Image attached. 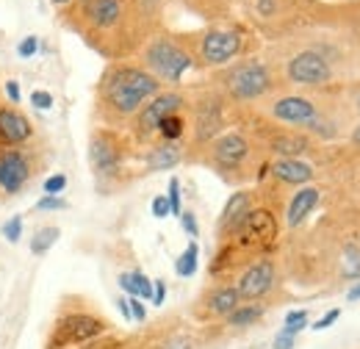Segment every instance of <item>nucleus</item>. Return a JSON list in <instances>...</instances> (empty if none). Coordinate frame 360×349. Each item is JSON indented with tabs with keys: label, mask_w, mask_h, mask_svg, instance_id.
Wrapping results in <instances>:
<instances>
[{
	"label": "nucleus",
	"mask_w": 360,
	"mask_h": 349,
	"mask_svg": "<svg viewBox=\"0 0 360 349\" xmlns=\"http://www.w3.org/2000/svg\"><path fill=\"white\" fill-rule=\"evenodd\" d=\"M274 349H294V336L277 333V338H274Z\"/></svg>",
	"instance_id": "nucleus-43"
},
{
	"label": "nucleus",
	"mask_w": 360,
	"mask_h": 349,
	"mask_svg": "<svg viewBox=\"0 0 360 349\" xmlns=\"http://www.w3.org/2000/svg\"><path fill=\"white\" fill-rule=\"evenodd\" d=\"M164 297H167V283L155 280L153 283V305H164Z\"/></svg>",
	"instance_id": "nucleus-40"
},
{
	"label": "nucleus",
	"mask_w": 360,
	"mask_h": 349,
	"mask_svg": "<svg viewBox=\"0 0 360 349\" xmlns=\"http://www.w3.org/2000/svg\"><path fill=\"white\" fill-rule=\"evenodd\" d=\"M338 316H341V310H338V307L327 310V313H324V316H321V319H319V322L314 324V330H327L330 324H335V322H338Z\"/></svg>",
	"instance_id": "nucleus-38"
},
{
	"label": "nucleus",
	"mask_w": 360,
	"mask_h": 349,
	"mask_svg": "<svg viewBox=\"0 0 360 349\" xmlns=\"http://www.w3.org/2000/svg\"><path fill=\"white\" fill-rule=\"evenodd\" d=\"M31 136H34V128L22 111H17L14 106L0 108V144L20 147V144L31 141Z\"/></svg>",
	"instance_id": "nucleus-13"
},
{
	"label": "nucleus",
	"mask_w": 360,
	"mask_h": 349,
	"mask_svg": "<svg viewBox=\"0 0 360 349\" xmlns=\"http://www.w3.org/2000/svg\"><path fill=\"white\" fill-rule=\"evenodd\" d=\"M308 327V310H291L288 316H285V324H283V330L280 333H285V336H294L297 338V333H302Z\"/></svg>",
	"instance_id": "nucleus-28"
},
{
	"label": "nucleus",
	"mask_w": 360,
	"mask_h": 349,
	"mask_svg": "<svg viewBox=\"0 0 360 349\" xmlns=\"http://www.w3.org/2000/svg\"><path fill=\"white\" fill-rule=\"evenodd\" d=\"M271 150L280 158H297V156L308 153V139L297 136V133H280V136L271 139Z\"/></svg>",
	"instance_id": "nucleus-21"
},
{
	"label": "nucleus",
	"mask_w": 360,
	"mask_h": 349,
	"mask_svg": "<svg viewBox=\"0 0 360 349\" xmlns=\"http://www.w3.org/2000/svg\"><path fill=\"white\" fill-rule=\"evenodd\" d=\"M158 78L141 67H111L100 87L103 106L117 117H131L158 94Z\"/></svg>",
	"instance_id": "nucleus-1"
},
{
	"label": "nucleus",
	"mask_w": 360,
	"mask_h": 349,
	"mask_svg": "<svg viewBox=\"0 0 360 349\" xmlns=\"http://www.w3.org/2000/svg\"><path fill=\"white\" fill-rule=\"evenodd\" d=\"M31 177V164L22 150L6 147L0 150V189L6 194H17Z\"/></svg>",
	"instance_id": "nucleus-7"
},
{
	"label": "nucleus",
	"mask_w": 360,
	"mask_h": 349,
	"mask_svg": "<svg viewBox=\"0 0 360 349\" xmlns=\"http://www.w3.org/2000/svg\"><path fill=\"white\" fill-rule=\"evenodd\" d=\"M153 217H155V219H167V217H169V203H167V197H164V194L153 200Z\"/></svg>",
	"instance_id": "nucleus-39"
},
{
	"label": "nucleus",
	"mask_w": 360,
	"mask_h": 349,
	"mask_svg": "<svg viewBox=\"0 0 360 349\" xmlns=\"http://www.w3.org/2000/svg\"><path fill=\"white\" fill-rule=\"evenodd\" d=\"M288 78L294 84H300V87H321V84H327L333 78V70L319 53L302 50L300 56H294L288 61Z\"/></svg>",
	"instance_id": "nucleus-5"
},
{
	"label": "nucleus",
	"mask_w": 360,
	"mask_h": 349,
	"mask_svg": "<svg viewBox=\"0 0 360 349\" xmlns=\"http://www.w3.org/2000/svg\"><path fill=\"white\" fill-rule=\"evenodd\" d=\"M200 53H202L205 64H214V67L227 64L230 58H236L241 53V37L236 31H222V28L219 31H208L205 39H202Z\"/></svg>",
	"instance_id": "nucleus-9"
},
{
	"label": "nucleus",
	"mask_w": 360,
	"mask_h": 349,
	"mask_svg": "<svg viewBox=\"0 0 360 349\" xmlns=\"http://www.w3.org/2000/svg\"><path fill=\"white\" fill-rule=\"evenodd\" d=\"M180 106H183V97H180L178 91H167V94H155L141 111H139V120H136V133L141 136V139H147V136H153V133H158V125H161V120L164 117H169V114H178Z\"/></svg>",
	"instance_id": "nucleus-6"
},
{
	"label": "nucleus",
	"mask_w": 360,
	"mask_h": 349,
	"mask_svg": "<svg viewBox=\"0 0 360 349\" xmlns=\"http://www.w3.org/2000/svg\"><path fill=\"white\" fill-rule=\"evenodd\" d=\"M3 239L11 241V244H17L22 239V217H11L3 224Z\"/></svg>",
	"instance_id": "nucleus-30"
},
{
	"label": "nucleus",
	"mask_w": 360,
	"mask_h": 349,
	"mask_svg": "<svg viewBox=\"0 0 360 349\" xmlns=\"http://www.w3.org/2000/svg\"><path fill=\"white\" fill-rule=\"evenodd\" d=\"M125 3L122 0H86L84 3V14L94 28H111L120 23Z\"/></svg>",
	"instance_id": "nucleus-15"
},
{
	"label": "nucleus",
	"mask_w": 360,
	"mask_h": 349,
	"mask_svg": "<svg viewBox=\"0 0 360 349\" xmlns=\"http://www.w3.org/2000/svg\"><path fill=\"white\" fill-rule=\"evenodd\" d=\"M344 277H360V250L352 244L344 250Z\"/></svg>",
	"instance_id": "nucleus-29"
},
{
	"label": "nucleus",
	"mask_w": 360,
	"mask_h": 349,
	"mask_svg": "<svg viewBox=\"0 0 360 349\" xmlns=\"http://www.w3.org/2000/svg\"><path fill=\"white\" fill-rule=\"evenodd\" d=\"M108 330V324L91 313H67L61 316L47 338V349H70L81 347L86 341H94L97 336H103Z\"/></svg>",
	"instance_id": "nucleus-2"
},
{
	"label": "nucleus",
	"mask_w": 360,
	"mask_h": 349,
	"mask_svg": "<svg viewBox=\"0 0 360 349\" xmlns=\"http://www.w3.org/2000/svg\"><path fill=\"white\" fill-rule=\"evenodd\" d=\"M347 297H349V303H358V300H360V283H358V286H352V291H349Z\"/></svg>",
	"instance_id": "nucleus-45"
},
{
	"label": "nucleus",
	"mask_w": 360,
	"mask_h": 349,
	"mask_svg": "<svg viewBox=\"0 0 360 349\" xmlns=\"http://www.w3.org/2000/svg\"><path fill=\"white\" fill-rule=\"evenodd\" d=\"M180 224H183V230H186L191 239L200 236V224H197V217H194L191 211H183V214H180Z\"/></svg>",
	"instance_id": "nucleus-35"
},
{
	"label": "nucleus",
	"mask_w": 360,
	"mask_h": 349,
	"mask_svg": "<svg viewBox=\"0 0 360 349\" xmlns=\"http://www.w3.org/2000/svg\"><path fill=\"white\" fill-rule=\"evenodd\" d=\"M186 131V122H183V117L178 114H169V117H164L161 120V125H158V133L167 139V141H178L180 136Z\"/></svg>",
	"instance_id": "nucleus-27"
},
{
	"label": "nucleus",
	"mask_w": 360,
	"mask_h": 349,
	"mask_svg": "<svg viewBox=\"0 0 360 349\" xmlns=\"http://www.w3.org/2000/svg\"><path fill=\"white\" fill-rule=\"evenodd\" d=\"M271 114L288 125H311L316 120V106L308 97H280L271 106Z\"/></svg>",
	"instance_id": "nucleus-14"
},
{
	"label": "nucleus",
	"mask_w": 360,
	"mask_h": 349,
	"mask_svg": "<svg viewBox=\"0 0 360 349\" xmlns=\"http://www.w3.org/2000/svg\"><path fill=\"white\" fill-rule=\"evenodd\" d=\"M205 313L208 316H230L236 307L241 305V297L236 291V286H219L205 297Z\"/></svg>",
	"instance_id": "nucleus-19"
},
{
	"label": "nucleus",
	"mask_w": 360,
	"mask_h": 349,
	"mask_svg": "<svg viewBox=\"0 0 360 349\" xmlns=\"http://www.w3.org/2000/svg\"><path fill=\"white\" fill-rule=\"evenodd\" d=\"M120 158H122V150H120V141L117 136L111 133H94L89 144V161L97 174H111L120 167Z\"/></svg>",
	"instance_id": "nucleus-12"
},
{
	"label": "nucleus",
	"mask_w": 360,
	"mask_h": 349,
	"mask_svg": "<svg viewBox=\"0 0 360 349\" xmlns=\"http://www.w3.org/2000/svg\"><path fill=\"white\" fill-rule=\"evenodd\" d=\"M250 203H252V197H250V191H236V194H230V200L225 203V208H222V217H219V233L227 236V233H236V227L244 222V217L250 214Z\"/></svg>",
	"instance_id": "nucleus-16"
},
{
	"label": "nucleus",
	"mask_w": 360,
	"mask_h": 349,
	"mask_svg": "<svg viewBox=\"0 0 360 349\" xmlns=\"http://www.w3.org/2000/svg\"><path fill=\"white\" fill-rule=\"evenodd\" d=\"M128 305H131L134 322H144V319H147V307H144V303H141L139 297H128Z\"/></svg>",
	"instance_id": "nucleus-37"
},
{
	"label": "nucleus",
	"mask_w": 360,
	"mask_h": 349,
	"mask_svg": "<svg viewBox=\"0 0 360 349\" xmlns=\"http://www.w3.org/2000/svg\"><path fill=\"white\" fill-rule=\"evenodd\" d=\"M238 244L241 247H252V244H271L277 239V222L269 211H250L244 222L236 227Z\"/></svg>",
	"instance_id": "nucleus-8"
},
{
	"label": "nucleus",
	"mask_w": 360,
	"mask_h": 349,
	"mask_svg": "<svg viewBox=\"0 0 360 349\" xmlns=\"http://www.w3.org/2000/svg\"><path fill=\"white\" fill-rule=\"evenodd\" d=\"M271 286H274V263H271L269 258H264V261L252 263V266L238 277L236 291H238L241 300H261V297L269 294Z\"/></svg>",
	"instance_id": "nucleus-10"
},
{
	"label": "nucleus",
	"mask_w": 360,
	"mask_h": 349,
	"mask_svg": "<svg viewBox=\"0 0 360 349\" xmlns=\"http://www.w3.org/2000/svg\"><path fill=\"white\" fill-rule=\"evenodd\" d=\"M222 128V111L217 103H202L197 108V139L208 141L214 133H219Z\"/></svg>",
	"instance_id": "nucleus-20"
},
{
	"label": "nucleus",
	"mask_w": 360,
	"mask_h": 349,
	"mask_svg": "<svg viewBox=\"0 0 360 349\" xmlns=\"http://www.w3.org/2000/svg\"><path fill=\"white\" fill-rule=\"evenodd\" d=\"M316 205H319V189L314 186H308V189H300L294 197H291V203H288V214H285V222H288V227H297V224H302L308 214L314 211Z\"/></svg>",
	"instance_id": "nucleus-18"
},
{
	"label": "nucleus",
	"mask_w": 360,
	"mask_h": 349,
	"mask_svg": "<svg viewBox=\"0 0 360 349\" xmlns=\"http://www.w3.org/2000/svg\"><path fill=\"white\" fill-rule=\"evenodd\" d=\"M37 50H39V39H37V37H25L22 42L17 44V53H20V58H31Z\"/></svg>",
	"instance_id": "nucleus-36"
},
{
	"label": "nucleus",
	"mask_w": 360,
	"mask_h": 349,
	"mask_svg": "<svg viewBox=\"0 0 360 349\" xmlns=\"http://www.w3.org/2000/svg\"><path fill=\"white\" fill-rule=\"evenodd\" d=\"M197 261H200V247H197V241H191V244L180 253L178 261H175V274H178V277H191V274L197 272Z\"/></svg>",
	"instance_id": "nucleus-25"
},
{
	"label": "nucleus",
	"mask_w": 360,
	"mask_h": 349,
	"mask_svg": "<svg viewBox=\"0 0 360 349\" xmlns=\"http://www.w3.org/2000/svg\"><path fill=\"white\" fill-rule=\"evenodd\" d=\"M6 94H8L11 106H17L20 103V84L17 81H6Z\"/></svg>",
	"instance_id": "nucleus-41"
},
{
	"label": "nucleus",
	"mask_w": 360,
	"mask_h": 349,
	"mask_svg": "<svg viewBox=\"0 0 360 349\" xmlns=\"http://www.w3.org/2000/svg\"><path fill=\"white\" fill-rule=\"evenodd\" d=\"M178 164H180V150L172 141L155 147V150L147 156V167H150L153 172H164V170H172V167H178Z\"/></svg>",
	"instance_id": "nucleus-23"
},
{
	"label": "nucleus",
	"mask_w": 360,
	"mask_h": 349,
	"mask_svg": "<svg viewBox=\"0 0 360 349\" xmlns=\"http://www.w3.org/2000/svg\"><path fill=\"white\" fill-rule=\"evenodd\" d=\"M58 227H53V224H47V227H39L37 233H34V239H31V253L34 255H45L47 250L58 241Z\"/></svg>",
	"instance_id": "nucleus-26"
},
{
	"label": "nucleus",
	"mask_w": 360,
	"mask_h": 349,
	"mask_svg": "<svg viewBox=\"0 0 360 349\" xmlns=\"http://www.w3.org/2000/svg\"><path fill=\"white\" fill-rule=\"evenodd\" d=\"M53 3H58V6H61V3H70V0H53Z\"/></svg>",
	"instance_id": "nucleus-47"
},
{
	"label": "nucleus",
	"mask_w": 360,
	"mask_h": 349,
	"mask_svg": "<svg viewBox=\"0 0 360 349\" xmlns=\"http://www.w3.org/2000/svg\"><path fill=\"white\" fill-rule=\"evenodd\" d=\"M120 288L128 297H139V300H153V280L141 272H131V274H120Z\"/></svg>",
	"instance_id": "nucleus-22"
},
{
	"label": "nucleus",
	"mask_w": 360,
	"mask_h": 349,
	"mask_svg": "<svg viewBox=\"0 0 360 349\" xmlns=\"http://www.w3.org/2000/svg\"><path fill=\"white\" fill-rule=\"evenodd\" d=\"M164 349H191V341L186 338V336H175L172 341H167Z\"/></svg>",
	"instance_id": "nucleus-42"
},
{
	"label": "nucleus",
	"mask_w": 360,
	"mask_h": 349,
	"mask_svg": "<svg viewBox=\"0 0 360 349\" xmlns=\"http://www.w3.org/2000/svg\"><path fill=\"white\" fill-rule=\"evenodd\" d=\"M167 203H169V217L175 214L180 217L183 208H180V180L178 177H169V194H167Z\"/></svg>",
	"instance_id": "nucleus-31"
},
{
	"label": "nucleus",
	"mask_w": 360,
	"mask_h": 349,
	"mask_svg": "<svg viewBox=\"0 0 360 349\" xmlns=\"http://www.w3.org/2000/svg\"><path fill=\"white\" fill-rule=\"evenodd\" d=\"M247 156H250V144H247V139H244L241 133H225V136H219V139L211 144V158H214V164L222 167V170H236V167H241V164L247 161Z\"/></svg>",
	"instance_id": "nucleus-11"
},
{
	"label": "nucleus",
	"mask_w": 360,
	"mask_h": 349,
	"mask_svg": "<svg viewBox=\"0 0 360 349\" xmlns=\"http://www.w3.org/2000/svg\"><path fill=\"white\" fill-rule=\"evenodd\" d=\"M144 64L153 70L155 78L178 84L183 78V72L191 67V56L180 44L169 42V39H155L144 50Z\"/></svg>",
	"instance_id": "nucleus-3"
},
{
	"label": "nucleus",
	"mask_w": 360,
	"mask_h": 349,
	"mask_svg": "<svg viewBox=\"0 0 360 349\" xmlns=\"http://www.w3.org/2000/svg\"><path fill=\"white\" fill-rule=\"evenodd\" d=\"M271 174L283 183H294V186H302V183H311L314 180V167L300 161V158H277L271 164Z\"/></svg>",
	"instance_id": "nucleus-17"
},
{
	"label": "nucleus",
	"mask_w": 360,
	"mask_h": 349,
	"mask_svg": "<svg viewBox=\"0 0 360 349\" xmlns=\"http://www.w3.org/2000/svg\"><path fill=\"white\" fill-rule=\"evenodd\" d=\"M117 307H120V313H122L128 322H134V316H131V305H128V300H125V297H120V300H117Z\"/></svg>",
	"instance_id": "nucleus-44"
},
{
	"label": "nucleus",
	"mask_w": 360,
	"mask_h": 349,
	"mask_svg": "<svg viewBox=\"0 0 360 349\" xmlns=\"http://www.w3.org/2000/svg\"><path fill=\"white\" fill-rule=\"evenodd\" d=\"M42 189H45V194H61V191L67 189V174H61V172L50 174L45 183H42Z\"/></svg>",
	"instance_id": "nucleus-33"
},
{
	"label": "nucleus",
	"mask_w": 360,
	"mask_h": 349,
	"mask_svg": "<svg viewBox=\"0 0 360 349\" xmlns=\"http://www.w3.org/2000/svg\"><path fill=\"white\" fill-rule=\"evenodd\" d=\"M31 106L39 108V111H47V108L53 106V94L45 91V89H34V91H31Z\"/></svg>",
	"instance_id": "nucleus-34"
},
{
	"label": "nucleus",
	"mask_w": 360,
	"mask_h": 349,
	"mask_svg": "<svg viewBox=\"0 0 360 349\" xmlns=\"http://www.w3.org/2000/svg\"><path fill=\"white\" fill-rule=\"evenodd\" d=\"M225 89L236 100H255V97H264L271 89V75L266 64L250 58V61H241L233 70H227Z\"/></svg>",
	"instance_id": "nucleus-4"
},
{
	"label": "nucleus",
	"mask_w": 360,
	"mask_h": 349,
	"mask_svg": "<svg viewBox=\"0 0 360 349\" xmlns=\"http://www.w3.org/2000/svg\"><path fill=\"white\" fill-rule=\"evenodd\" d=\"M264 316V307L261 305H238L227 319V327H250V324H255L258 319Z\"/></svg>",
	"instance_id": "nucleus-24"
},
{
	"label": "nucleus",
	"mask_w": 360,
	"mask_h": 349,
	"mask_svg": "<svg viewBox=\"0 0 360 349\" xmlns=\"http://www.w3.org/2000/svg\"><path fill=\"white\" fill-rule=\"evenodd\" d=\"M64 208H67V200L58 197V194H45L37 203V211H64Z\"/></svg>",
	"instance_id": "nucleus-32"
},
{
	"label": "nucleus",
	"mask_w": 360,
	"mask_h": 349,
	"mask_svg": "<svg viewBox=\"0 0 360 349\" xmlns=\"http://www.w3.org/2000/svg\"><path fill=\"white\" fill-rule=\"evenodd\" d=\"M352 141H355V144H360V128L355 133H352Z\"/></svg>",
	"instance_id": "nucleus-46"
}]
</instances>
